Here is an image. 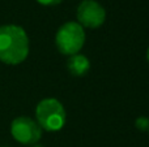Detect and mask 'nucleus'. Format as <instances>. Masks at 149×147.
<instances>
[{
	"label": "nucleus",
	"mask_w": 149,
	"mask_h": 147,
	"mask_svg": "<svg viewBox=\"0 0 149 147\" xmlns=\"http://www.w3.org/2000/svg\"><path fill=\"white\" fill-rule=\"evenodd\" d=\"M148 130H149V129H148Z\"/></svg>",
	"instance_id": "12"
},
{
	"label": "nucleus",
	"mask_w": 149,
	"mask_h": 147,
	"mask_svg": "<svg viewBox=\"0 0 149 147\" xmlns=\"http://www.w3.org/2000/svg\"><path fill=\"white\" fill-rule=\"evenodd\" d=\"M67 69L74 77H82L90 69V61L85 55L74 54L68 57L67 60Z\"/></svg>",
	"instance_id": "6"
},
{
	"label": "nucleus",
	"mask_w": 149,
	"mask_h": 147,
	"mask_svg": "<svg viewBox=\"0 0 149 147\" xmlns=\"http://www.w3.org/2000/svg\"><path fill=\"white\" fill-rule=\"evenodd\" d=\"M36 117L38 125L46 132H58L65 125L67 113L58 99L46 98L37 104Z\"/></svg>",
	"instance_id": "2"
},
{
	"label": "nucleus",
	"mask_w": 149,
	"mask_h": 147,
	"mask_svg": "<svg viewBox=\"0 0 149 147\" xmlns=\"http://www.w3.org/2000/svg\"><path fill=\"white\" fill-rule=\"evenodd\" d=\"M29 55V38L17 25L0 26V61L7 65H18Z\"/></svg>",
	"instance_id": "1"
},
{
	"label": "nucleus",
	"mask_w": 149,
	"mask_h": 147,
	"mask_svg": "<svg viewBox=\"0 0 149 147\" xmlns=\"http://www.w3.org/2000/svg\"><path fill=\"white\" fill-rule=\"evenodd\" d=\"M1 147H7V146H1Z\"/></svg>",
	"instance_id": "11"
},
{
	"label": "nucleus",
	"mask_w": 149,
	"mask_h": 147,
	"mask_svg": "<svg viewBox=\"0 0 149 147\" xmlns=\"http://www.w3.org/2000/svg\"><path fill=\"white\" fill-rule=\"evenodd\" d=\"M10 134L18 143L31 146L38 143L42 138V128L36 120L26 116H20L10 124Z\"/></svg>",
	"instance_id": "4"
},
{
	"label": "nucleus",
	"mask_w": 149,
	"mask_h": 147,
	"mask_svg": "<svg viewBox=\"0 0 149 147\" xmlns=\"http://www.w3.org/2000/svg\"><path fill=\"white\" fill-rule=\"evenodd\" d=\"M77 23L82 27L97 29L103 25L106 20L105 8L95 0H82L76 12Z\"/></svg>",
	"instance_id": "5"
},
{
	"label": "nucleus",
	"mask_w": 149,
	"mask_h": 147,
	"mask_svg": "<svg viewBox=\"0 0 149 147\" xmlns=\"http://www.w3.org/2000/svg\"><path fill=\"white\" fill-rule=\"evenodd\" d=\"M85 43V31L76 21H68L63 23L56 31L55 44L59 52L67 56L79 54Z\"/></svg>",
	"instance_id": "3"
},
{
	"label": "nucleus",
	"mask_w": 149,
	"mask_h": 147,
	"mask_svg": "<svg viewBox=\"0 0 149 147\" xmlns=\"http://www.w3.org/2000/svg\"><path fill=\"white\" fill-rule=\"evenodd\" d=\"M29 147H43L41 145V143H34V145H31V146H29Z\"/></svg>",
	"instance_id": "9"
},
{
	"label": "nucleus",
	"mask_w": 149,
	"mask_h": 147,
	"mask_svg": "<svg viewBox=\"0 0 149 147\" xmlns=\"http://www.w3.org/2000/svg\"><path fill=\"white\" fill-rule=\"evenodd\" d=\"M135 126L139 130H148L149 129V119L145 116L137 117L136 121H135Z\"/></svg>",
	"instance_id": "7"
},
{
	"label": "nucleus",
	"mask_w": 149,
	"mask_h": 147,
	"mask_svg": "<svg viewBox=\"0 0 149 147\" xmlns=\"http://www.w3.org/2000/svg\"><path fill=\"white\" fill-rule=\"evenodd\" d=\"M39 4L42 5H58L63 1V0H37Z\"/></svg>",
	"instance_id": "8"
},
{
	"label": "nucleus",
	"mask_w": 149,
	"mask_h": 147,
	"mask_svg": "<svg viewBox=\"0 0 149 147\" xmlns=\"http://www.w3.org/2000/svg\"><path fill=\"white\" fill-rule=\"evenodd\" d=\"M147 59H148V61H149V48H148V51H147Z\"/></svg>",
	"instance_id": "10"
}]
</instances>
